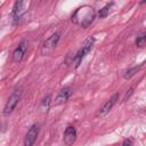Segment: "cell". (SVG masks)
Instances as JSON below:
<instances>
[{"label": "cell", "instance_id": "cell-4", "mask_svg": "<svg viewBox=\"0 0 146 146\" xmlns=\"http://www.w3.org/2000/svg\"><path fill=\"white\" fill-rule=\"evenodd\" d=\"M60 39V32H55L54 34H51L48 39H46L43 41V43L41 44V54L42 55H48L50 54L57 46L58 41Z\"/></svg>", "mask_w": 146, "mask_h": 146}, {"label": "cell", "instance_id": "cell-2", "mask_svg": "<svg viewBox=\"0 0 146 146\" xmlns=\"http://www.w3.org/2000/svg\"><path fill=\"white\" fill-rule=\"evenodd\" d=\"M94 43H95V38L94 36H88L86 40H84V42H83V44L81 46V48L76 51V54L73 56V60H72V63L74 64V67L76 68V67H79V65L82 63V60L84 59V57L88 55V52L92 49V47H94Z\"/></svg>", "mask_w": 146, "mask_h": 146}, {"label": "cell", "instance_id": "cell-14", "mask_svg": "<svg viewBox=\"0 0 146 146\" xmlns=\"http://www.w3.org/2000/svg\"><path fill=\"white\" fill-rule=\"evenodd\" d=\"M145 42H146V33H145V32H143V33H140L139 35H137L135 43H136V46H137V47L143 48V47L145 46Z\"/></svg>", "mask_w": 146, "mask_h": 146}, {"label": "cell", "instance_id": "cell-3", "mask_svg": "<svg viewBox=\"0 0 146 146\" xmlns=\"http://www.w3.org/2000/svg\"><path fill=\"white\" fill-rule=\"evenodd\" d=\"M22 95H23V89L19 88V89H16L8 98V100L6 102V105L3 107V111H2V114L3 115H9L13 113V111L16 108V106L18 105L21 98H22Z\"/></svg>", "mask_w": 146, "mask_h": 146}, {"label": "cell", "instance_id": "cell-11", "mask_svg": "<svg viewBox=\"0 0 146 146\" xmlns=\"http://www.w3.org/2000/svg\"><path fill=\"white\" fill-rule=\"evenodd\" d=\"M50 104H51V97L50 95H47L42 100H41V104H40V108L42 112H48L49 108H50Z\"/></svg>", "mask_w": 146, "mask_h": 146}, {"label": "cell", "instance_id": "cell-15", "mask_svg": "<svg viewBox=\"0 0 146 146\" xmlns=\"http://www.w3.org/2000/svg\"><path fill=\"white\" fill-rule=\"evenodd\" d=\"M122 146H132V140H131V139H129V138L124 139V140H123V143H122Z\"/></svg>", "mask_w": 146, "mask_h": 146}, {"label": "cell", "instance_id": "cell-16", "mask_svg": "<svg viewBox=\"0 0 146 146\" xmlns=\"http://www.w3.org/2000/svg\"><path fill=\"white\" fill-rule=\"evenodd\" d=\"M132 92H133V88H130V89L128 90V92L125 94V96H124V99H123V100H127V99L132 95Z\"/></svg>", "mask_w": 146, "mask_h": 146}, {"label": "cell", "instance_id": "cell-9", "mask_svg": "<svg viewBox=\"0 0 146 146\" xmlns=\"http://www.w3.org/2000/svg\"><path fill=\"white\" fill-rule=\"evenodd\" d=\"M119 98H120V95L116 92V94H114L103 106H102V108L98 111V115H104V114H106V113H108L113 107H114V105L117 103V100H119Z\"/></svg>", "mask_w": 146, "mask_h": 146}, {"label": "cell", "instance_id": "cell-7", "mask_svg": "<svg viewBox=\"0 0 146 146\" xmlns=\"http://www.w3.org/2000/svg\"><path fill=\"white\" fill-rule=\"evenodd\" d=\"M24 5H25L24 1H15L14 7H13V11H11V17H13L14 23H17L22 18V16L25 14L26 9L23 8Z\"/></svg>", "mask_w": 146, "mask_h": 146}, {"label": "cell", "instance_id": "cell-1", "mask_svg": "<svg viewBox=\"0 0 146 146\" xmlns=\"http://www.w3.org/2000/svg\"><path fill=\"white\" fill-rule=\"evenodd\" d=\"M80 9L83 13V15L79 11V9H76L72 14V22L75 23V24L81 25L84 29H87L94 22L95 17H96V11L90 6H82V7H80Z\"/></svg>", "mask_w": 146, "mask_h": 146}, {"label": "cell", "instance_id": "cell-6", "mask_svg": "<svg viewBox=\"0 0 146 146\" xmlns=\"http://www.w3.org/2000/svg\"><path fill=\"white\" fill-rule=\"evenodd\" d=\"M26 49H27V41L26 40H22L18 46L15 48L14 52H13V62L15 63H21L25 56V52H26Z\"/></svg>", "mask_w": 146, "mask_h": 146}, {"label": "cell", "instance_id": "cell-8", "mask_svg": "<svg viewBox=\"0 0 146 146\" xmlns=\"http://www.w3.org/2000/svg\"><path fill=\"white\" fill-rule=\"evenodd\" d=\"M75 139H76V129L73 125H68L64 131V136H63L64 144L66 146H70L75 141Z\"/></svg>", "mask_w": 146, "mask_h": 146}, {"label": "cell", "instance_id": "cell-13", "mask_svg": "<svg viewBox=\"0 0 146 146\" xmlns=\"http://www.w3.org/2000/svg\"><path fill=\"white\" fill-rule=\"evenodd\" d=\"M113 6V2H110V3H107V5H105L99 11H98V17L99 18H105L107 15H108V13H110V9H111V7Z\"/></svg>", "mask_w": 146, "mask_h": 146}, {"label": "cell", "instance_id": "cell-5", "mask_svg": "<svg viewBox=\"0 0 146 146\" xmlns=\"http://www.w3.org/2000/svg\"><path fill=\"white\" fill-rule=\"evenodd\" d=\"M39 124H32L31 128L27 130L25 138H24V146H33L38 136H39Z\"/></svg>", "mask_w": 146, "mask_h": 146}, {"label": "cell", "instance_id": "cell-12", "mask_svg": "<svg viewBox=\"0 0 146 146\" xmlns=\"http://www.w3.org/2000/svg\"><path fill=\"white\" fill-rule=\"evenodd\" d=\"M141 66H143V64H140V65H138V66H133V67H131V68H129L128 71H125V73H124V75H123V78L125 79V80H129V79H131L140 68H141Z\"/></svg>", "mask_w": 146, "mask_h": 146}, {"label": "cell", "instance_id": "cell-10", "mask_svg": "<svg viewBox=\"0 0 146 146\" xmlns=\"http://www.w3.org/2000/svg\"><path fill=\"white\" fill-rule=\"evenodd\" d=\"M71 94H72L71 87H64V88L58 92L57 97L55 98V105L58 106V105H62V104L66 103V102L68 100Z\"/></svg>", "mask_w": 146, "mask_h": 146}]
</instances>
